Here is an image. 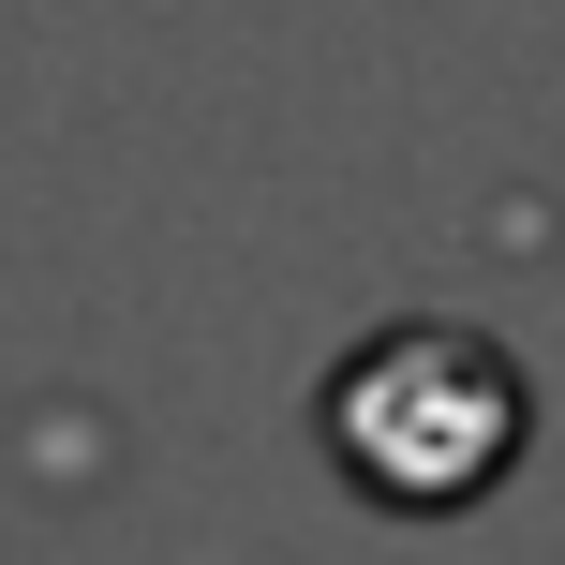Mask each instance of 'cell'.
<instances>
[{
	"instance_id": "6da1fadb",
	"label": "cell",
	"mask_w": 565,
	"mask_h": 565,
	"mask_svg": "<svg viewBox=\"0 0 565 565\" xmlns=\"http://www.w3.org/2000/svg\"><path fill=\"white\" fill-rule=\"evenodd\" d=\"M521 431H536L521 358L491 328H447V312H402L328 372V461L372 507H477L521 461Z\"/></svg>"
}]
</instances>
